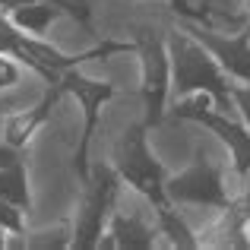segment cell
<instances>
[{
  "label": "cell",
  "instance_id": "obj_1",
  "mask_svg": "<svg viewBox=\"0 0 250 250\" xmlns=\"http://www.w3.org/2000/svg\"><path fill=\"white\" fill-rule=\"evenodd\" d=\"M168 42V57H171V98H184L203 92L215 102V108L234 111L231 102V76L219 67L212 54L196 42L190 32L181 25L165 35Z\"/></svg>",
  "mask_w": 250,
  "mask_h": 250
},
{
  "label": "cell",
  "instance_id": "obj_2",
  "mask_svg": "<svg viewBox=\"0 0 250 250\" xmlns=\"http://www.w3.org/2000/svg\"><path fill=\"white\" fill-rule=\"evenodd\" d=\"M111 168L117 171L121 184H127L130 190L143 196L149 206H165L171 203L165 196V177L168 168L159 162V155L149 146V124L136 121L117 136L114 152H111Z\"/></svg>",
  "mask_w": 250,
  "mask_h": 250
},
{
  "label": "cell",
  "instance_id": "obj_3",
  "mask_svg": "<svg viewBox=\"0 0 250 250\" xmlns=\"http://www.w3.org/2000/svg\"><path fill=\"white\" fill-rule=\"evenodd\" d=\"M165 196L174 206L203 209H228L238 203V196L228 187V168L203 143L193 146V159L187 168L165 177Z\"/></svg>",
  "mask_w": 250,
  "mask_h": 250
},
{
  "label": "cell",
  "instance_id": "obj_4",
  "mask_svg": "<svg viewBox=\"0 0 250 250\" xmlns=\"http://www.w3.org/2000/svg\"><path fill=\"white\" fill-rule=\"evenodd\" d=\"M168 114L174 121H190L200 124L203 130L215 133V140L228 149L231 155V174L238 181H244L250 174V127L238 117H231V111L215 108V102L203 92H193V95L174 98V104L168 108Z\"/></svg>",
  "mask_w": 250,
  "mask_h": 250
},
{
  "label": "cell",
  "instance_id": "obj_5",
  "mask_svg": "<svg viewBox=\"0 0 250 250\" xmlns=\"http://www.w3.org/2000/svg\"><path fill=\"white\" fill-rule=\"evenodd\" d=\"M133 54L140 57V98H143V121L149 130L159 127L168 114L171 98V57L168 42L159 29H136L133 35Z\"/></svg>",
  "mask_w": 250,
  "mask_h": 250
},
{
  "label": "cell",
  "instance_id": "obj_6",
  "mask_svg": "<svg viewBox=\"0 0 250 250\" xmlns=\"http://www.w3.org/2000/svg\"><path fill=\"white\" fill-rule=\"evenodd\" d=\"M117 190H121V177L108 165H92L89 177L83 181V196L76 206V219L70 225V250H98V238H102L108 215L114 212Z\"/></svg>",
  "mask_w": 250,
  "mask_h": 250
},
{
  "label": "cell",
  "instance_id": "obj_7",
  "mask_svg": "<svg viewBox=\"0 0 250 250\" xmlns=\"http://www.w3.org/2000/svg\"><path fill=\"white\" fill-rule=\"evenodd\" d=\"M63 95H73L76 104L83 108V133H80V143H76V152H73V171L80 177V184L89 177V149H92V140H95V130H98V121H102V108L117 95V85L108 83V80H95V76H85L83 67H70L61 73V83Z\"/></svg>",
  "mask_w": 250,
  "mask_h": 250
},
{
  "label": "cell",
  "instance_id": "obj_8",
  "mask_svg": "<svg viewBox=\"0 0 250 250\" xmlns=\"http://www.w3.org/2000/svg\"><path fill=\"white\" fill-rule=\"evenodd\" d=\"M177 25H181L184 32H190V35L219 61V67L225 70L231 80L250 83V25H244V29L234 32V35L219 32V29H212V25L193 22V19H177Z\"/></svg>",
  "mask_w": 250,
  "mask_h": 250
},
{
  "label": "cell",
  "instance_id": "obj_9",
  "mask_svg": "<svg viewBox=\"0 0 250 250\" xmlns=\"http://www.w3.org/2000/svg\"><path fill=\"white\" fill-rule=\"evenodd\" d=\"M155 244H159L155 215L146 219L143 212H124V209H114L108 215V225L98 238V250H152Z\"/></svg>",
  "mask_w": 250,
  "mask_h": 250
},
{
  "label": "cell",
  "instance_id": "obj_10",
  "mask_svg": "<svg viewBox=\"0 0 250 250\" xmlns=\"http://www.w3.org/2000/svg\"><path fill=\"white\" fill-rule=\"evenodd\" d=\"M61 98H63L61 85H48L44 95L38 98L32 108L10 111V114L3 117V133H0V140L10 143V146H16V149H25L32 140H35L38 130L51 121V111H54V104L61 102Z\"/></svg>",
  "mask_w": 250,
  "mask_h": 250
},
{
  "label": "cell",
  "instance_id": "obj_11",
  "mask_svg": "<svg viewBox=\"0 0 250 250\" xmlns=\"http://www.w3.org/2000/svg\"><path fill=\"white\" fill-rule=\"evenodd\" d=\"M200 247H222V250H247L250 247V234H247V222L241 206L219 209V219L200 234Z\"/></svg>",
  "mask_w": 250,
  "mask_h": 250
},
{
  "label": "cell",
  "instance_id": "obj_12",
  "mask_svg": "<svg viewBox=\"0 0 250 250\" xmlns=\"http://www.w3.org/2000/svg\"><path fill=\"white\" fill-rule=\"evenodd\" d=\"M152 215H155V225H159V234L165 238L168 247H177V250H200V238H196L193 228L184 222V215L177 212L174 203L155 206Z\"/></svg>",
  "mask_w": 250,
  "mask_h": 250
},
{
  "label": "cell",
  "instance_id": "obj_13",
  "mask_svg": "<svg viewBox=\"0 0 250 250\" xmlns=\"http://www.w3.org/2000/svg\"><path fill=\"white\" fill-rule=\"evenodd\" d=\"M6 16H10L22 32L44 38V35H48V29H51V22H54V19H61V16H67V10H63L61 3H51V0H38V3L16 6V10H10Z\"/></svg>",
  "mask_w": 250,
  "mask_h": 250
},
{
  "label": "cell",
  "instance_id": "obj_14",
  "mask_svg": "<svg viewBox=\"0 0 250 250\" xmlns=\"http://www.w3.org/2000/svg\"><path fill=\"white\" fill-rule=\"evenodd\" d=\"M0 200L16 203V206L25 209V212L32 209V190H29V171H25V159L0 168Z\"/></svg>",
  "mask_w": 250,
  "mask_h": 250
},
{
  "label": "cell",
  "instance_id": "obj_15",
  "mask_svg": "<svg viewBox=\"0 0 250 250\" xmlns=\"http://www.w3.org/2000/svg\"><path fill=\"white\" fill-rule=\"evenodd\" d=\"M16 244L25 247H38V250H48V247H70V225H54V228H42V231H25Z\"/></svg>",
  "mask_w": 250,
  "mask_h": 250
},
{
  "label": "cell",
  "instance_id": "obj_16",
  "mask_svg": "<svg viewBox=\"0 0 250 250\" xmlns=\"http://www.w3.org/2000/svg\"><path fill=\"white\" fill-rule=\"evenodd\" d=\"M22 3H38V0H0V10L10 13V10H16V6H22ZM51 3H61L63 10H67V19H73V22L85 25V29L92 25V6H89V0H51Z\"/></svg>",
  "mask_w": 250,
  "mask_h": 250
},
{
  "label": "cell",
  "instance_id": "obj_17",
  "mask_svg": "<svg viewBox=\"0 0 250 250\" xmlns=\"http://www.w3.org/2000/svg\"><path fill=\"white\" fill-rule=\"evenodd\" d=\"M25 209H19L16 203L0 200V228L6 234H25Z\"/></svg>",
  "mask_w": 250,
  "mask_h": 250
},
{
  "label": "cell",
  "instance_id": "obj_18",
  "mask_svg": "<svg viewBox=\"0 0 250 250\" xmlns=\"http://www.w3.org/2000/svg\"><path fill=\"white\" fill-rule=\"evenodd\" d=\"M171 10L177 13V19H193V22H203V25H212L215 19V10H209V6H196L190 3V0H168Z\"/></svg>",
  "mask_w": 250,
  "mask_h": 250
},
{
  "label": "cell",
  "instance_id": "obj_19",
  "mask_svg": "<svg viewBox=\"0 0 250 250\" xmlns=\"http://www.w3.org/2000/svg\"><path fill=\"white\" fill-rule=\"evenodd\" d=\"M19 83H22V63L13 61L10 54H0V92L13 89Z\"/></svg>",
  "mask_w": 250,
  "mask_h": 250
},
{
  "label": "cell",
  "instance_id": "obj_20",
  "mask_svg": "<svg viewBox=\"0 0 250 250\" xmlns=\"http://www.w3.org/2000/svg\"><path fill=\"white\" fill-rule=\"evenodd\" d=\"M231 102H234V111L241 114V121L250 127V83L231 80Z\"/></svg>",
  "mask_w": 250,
  "mask_h": 250
},
{
  "label": "cell",
  "instance_id": "obj_21",
  "mask_svg": "<svg viewBox=\"0 0 250 250\" xmlns=\"http://www.w3.org/2000/svg\"><path fill=\"white\" fill-rule=\"evenodd\" d=\"M244 196L238 200V206H241V212H244V222H247V234H250V174L244 177Z\"/></svg>",
  "mask_w": 250,
  "mask_h": 250
},
{
  "label": "cell",
  "instance_id": "obj_22",
  "mask_svg": "<svg viewBox=\"0 0 250 250\" xmlns=\"http://www.w3.org/2000/svg\"><path fill=\"white\" fill-rule=\"evenodd\" d=\"M244 10H247V19H250V0H244Z\"/></svg>",
  "mask_w": 250,
  "mask_h": 250
}]
</instances>
